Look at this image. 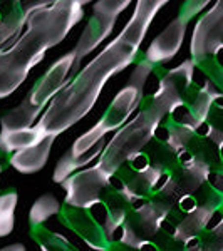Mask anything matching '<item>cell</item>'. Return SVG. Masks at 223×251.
I'll return each mask as SVG.
<instances>
[{"label":"cell","mask_w":223,"mask_h":251,"mask_svg":"<svg viewBox=\"0 0 223 251\" xmlns=\"http://www.w3.org/2000/svg\"><path fill=\"white\" fill-rule=\"evenodd\" d=\"M62 206L59 204V201L56 200L52 194H44L39 200H35V203L32 204L30 213H29V226H44L49 218L59 214Z\"/></svg>","instance_id":"15"},{"label":"cell","mask_w":223,"mask_h":251,"mask_svg":"<svg viewBox=\"0 0 223 251\" xmlns=\"http://www.w3.org/2000/svg\"><path fill=\"white\" fill-rule=\"evenodd\" d=\"M17 191H10L0 194V238H5L14 231L15 226V208H17Z\"/></svg>","instance_id":"16"},{"label":"cell","mask_w":223,"mask_h":251,"mask_svg":"<svg viewBox=\"0 0 223 251\" xmlns=\"http://www.w3.org/2000/svg\"><path fill=\"white\" fill-rule=\"evenodd\" d=\"M223 47V2H217L196 22L190 44L192 60L195 64L203 62Z\"/></svg>","instance_id":"9"},{"label":"cell","mask_w":223,"mask_h":251,"mask_svg":"<svg viewBox=\"0 0 223 251\" xmlns=\"http://www.w3.org/2000/svg\"><path fill=\"white\" fill-rule=\"evenodd\" d=\"M173 209L175 206L153 194L148 201H144L141 206H136L128 214L119 243L133 250H143L144 246L151 245Z\"/></svg>","instance_id":"6"},{"label":"cell","mask_w":223,"mask_h":251,"mask_svg":"<svg viewBox=\"0 0 223 251\" xmlns=\"http://www.w3.org/2000/svg\"><path fill=\"white\" fill-rule=\"evenodd\" d=\"M26 7H20V2H15L14 7L3 15L2 22H0V49L7 40L15 37L17 34H22V29L26 25Z\"/></svg>","instance_id":"14"},{"label":"cell","mask_w":223,"mask_h":251,"mask_svg":"<svg viewBox=\"0 0 223 251\" xmlns=\"http://www.w3.org/2000/svg\"><path fill=\"white\" fill-rule=\"evenodd\" d=\"M84 0H54L26 7V30L9 47L0 49V99L26 82L29 72L59 46L84 17Z\"/></svg>","instance_id":"2"},{"label":"cell","mask_w":223,"mask_h":251,"mask_svg":"<svg viewBox=\"0 0 223 251\" xmlns=\"http://www.w3.org/2000/svg\"><path fill=\"white\" fill-rule=\"evenodd\" d=\"M190 19L183 17L178 14V17L173 22L168 24V27L161 32L158 37L151 42V46L146 49L143 59L149 62L151 66H163V64L169 62L175 55L180 52V47L183 44L185 32L188 27Z\"/></svg>","instance_id":"11"},{"label":"cell","mask_w":223,"mask_h":251,"mask_svg":"<svg viewBox=\"0 0 223 251\" xmlns=\"http://www.w3.org/2000/svg\"><path fill=\"white\" fill-rule=\"evenodd\" d=\"M195 67L196 64L192 59L183 60L178 67L161 75L160 86L149 97L148 104H141V111L119 131H116L112 139L106 144L99 161L94 164L101 173L112 179L114 174L129 163V159L143 152L151 144L161 121L185 104V94L195 84Z\"/></svg>","instance_id":"3"},{"label":"cell","mask_w":223,"mask_h":251,"mask_svg":"<svg viewBox=\"0 0 223 251\" xmlns=\"http://www.w3.org/2000/svg\"><path fill=\"white\" fill-rule=\"evenodd\" d=\"M129 0H99L92 7V15L89 19L87 25L84 27L83 35L79 37L76 47L72 49L76 54V62L72 67L71 75L74 77L78 74L81 60L87 57L94 49L106 40L111 35L112 29L116 25V19L121 12H124L129 7Z\"/></svg>","instance_id":"7"},{"label":"cell","mask_w":223,"mask_h":251,"mask_svg":"<svg viewBox=\"0 0 223 251\" xmlns=\"http://www.w3.org/2000/svg\"><path fill=\"white\" fill-rule=\"evenodd\" d=\"M76 62L74 50H69L56 60L51 67L37 79V82L27 92L17 107L10 109L0 119V129H29L34 127L35 121L40 119L51 100L71 82L72 67Z\"/></svg>","instance_id":"5"},{"label":"cell","mask_w":223,"mask_h":251,"mask_svg":"<svg viewBox=\"0 0 223 251\" xmlns=\"http://www.w3.org/2000/svg\"><path fill=\"white\" fill-rule=\"evenodd\" d=\"M112 179L101 173L96 166L87 169H81L62 181V188L66 191L64 204L81 209H92L103 203V194L111 186Z\"/></svg>","instance_id":"8"},{"label":"cell","mask_w":223,"mask_h":251,"mask_svg":"<svg viewBox=\"0 0 223 251\" xmlns=\"http://www.w3.org/2000/svg\"><path fill=\"white\" fill-rule=\"evenodd\" d=\"M166 0H139L123 30L71 79L51 100L35 127L44 139L56 137L84 119L96 106L108 80L131 66L156 14Z\"/></svg>","instance_id":"1"},{"label":"cell","mask_w":223,"mask_h":251,"mask_svg":"<svg viewBox=\"0 0 223 251\" xmlns=\"http://www.w3.org/2000/svg\"><path fill=\"white\" fill-rule=\"evenodd\" d=\"M74 251H79V250H74Z\"/></svg>","instance_id":"26"},{"label":"cell","mask_w":223,"mask_h":251,"mask_svg":"<svg viewBox=\"0 0 223 251\" xmlns=\"http://www.w3.org/2000/svg\"><path fill=\"white\" fill-rule=\"evenodd\" d=\"M5 164H7V163H3V161H0V173H2L3 169H5Z\"/></svg>","instance_id":"24"},{"label":"cell","mask_w":223,"mask_h":251,"mask_svg":"<svg viewBox=\"0 0 223 251\" xmlns=\"http://www.w3.org/2000/svg\"><path fill=\"white\" fill-rule=\"evenodd\" d=\"M186 251H205L203 248L200 246V243H198V246H195V248H192V250H186Z\"/></svg>","instance_id":"23"},{"label":"cell","mask_w":223,"mask_h":251,"mask_svg":"<svg viewBox=\"0 0 223 251\" xmlns=\"http://www.w3.org/2000/svg\"><path fill=\"white\" fill-rule=\"evenodd\" d=\"M155 69V66L146 62L144 59L136 64L128 84L114 96V99L104 111L103 117L89 131L81 134L66 151V154L59 159L54 171L56 183L66 181L69 176L81 171V168H86L92 159L103 154L104 148H106L103 141L104 136L116 129L119 131L128 123L129 116L143 104L144 84Z\"/></svg>","instance_id":"4"},{"label":"cell","mask_w":223,"mask_h":251,"mask_svg":"<svg viewBox=\"0 0 223 251\" xmlns=\"http://www.w3.org/2000/svg\"><path fill=\"white\" fill-rule=\"evenodd\" d=\"M59 218L62 225L74 231L89 248L94 251H108L112 241L108 240L101 221L92 214L91 209L72 208L62 204L59 211Z\"/></svg>","instance_id":"10"},{"label":"cell","mask_w":223,"mask_h":251,"mask_svg":"<svg viewBox=\"0 0 223 251\" xmlns=\"http://www.w3.org/2000/svg\"><path fill=\"white\" fill-rule=\"evenodd\" d=\"M30 238L39 245L40 251H74L76 250L66 236L51 231L46 226H32Z\"/></svg>","instance_id":"13"},{"label":"cell","mask_w":223,"mask_h":251,"mask_svg":"<svg viewBox=\"0 0 223 251\" xmlns=\"http://www.w3.org/2000/svg\"><path fill=\"white\" fill-rule=\"evenodd\" d=\"M198 206L200 204H198V200L195 194H185V196H181L180 200H178L176 209L183 214H190V213H193L195 209H198Z\"/></svg>","instance_id":"18"},{"label":"cell","mask_w":223,"mask_h":251,"mask_svg":"<svg viewBox=\"0 0 223 251\" xmlns=\"http://www.w3.org/2000/svg\"><path fill=\"white\" fill-rule=\"evenodd\" d=\"M151 246H155L156 251H186L185 243L175 240V236L163 228L158 233L155 241L151 243Z\"/></svg>","instance_id":"17"},{"label":"cell","mask_w":223,"mask_h":251,"mask_svg":"<svg viewBox=\"0 0 223 251\" xmlns=\"http://www.w3.org/2000/svg\"><path fill=\"white\" fill-rule=\"evenodd\" d=\"M54 141H56V137H47V139H44L42 143L30 146V148H26V149H22V151L14 152L12 156H9L7 164L12 166L15 171H19L22 174L37 173L49 161Z\"/></svg>","instance_id":"12"},{"label":"cell","mask_w":223,"mask_h":251,"mask_svg":"<svg viewBox=\"0 0 223 251\" xmlns=\"http://www.w3.org/2000/svg\"><path fill=\"white\" fill-rule=\"evenodd\" d=\"M0 251H26V246L20 245V243H15V245H9L5 248H2Z\"/></svg>","instance_id":"22"},{"label":"cell","mask_w":223,"mask_h":251,"mask_svg":"<svg viewBox=\"0 0 223 251\" xmlns=\"http://www.w3.org/2000/svg\"><path fill=\"white\" fill-rule=\"evenodd\" d=\"M126 166L135 169V171H144V169H148L151 166V161H149V156L143 151L139 154H136L133 159H129V163Z\"/></svg>","instance_id":"20"},{"label":"cell","mask_w":223,"mask_h":251,"mask_svg":"<svg viewBox=\"0 0 223 251\" xmlns=\"http://www.w3.org/2000/svg\"><path fill=\"white\" fill-rule=\"evenodd\" d=\"M218 152H220V159H222V163H223V146H222V148H218Z\"/></svg>","instance_id":"25"},{"label":"cell","mask_w":223,"mask_h":251,"mask_svg":"<svg viewBox=\"0 0 223 251\" xmlns=\"http://www.w3.org/2000/svg\"><path fill=\"white\" fill-rule=\"evenodd\" d=\"M108 251H139V250H133V248H129V246L123 245V243H119V241L114 240V241L111 243V246H109Z\"/></svg>","instance_id":"21"},{"label":"cell","mask_w":223,"mask_h":251,"mask_svg":"<svg viewBox=\"0 0 223 251\" xmlns=\"http://www.w3.org/2000/svg\"><path fill=\"white\" fill-rule=\"evenodd\" d=\"M208 5V2H185L180 9V15H183L186 19H193L200 10H203V7Z\"/></svg>","instance_id":"19"}]
</instances>
